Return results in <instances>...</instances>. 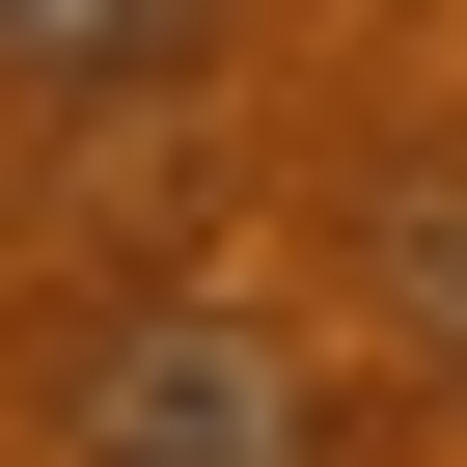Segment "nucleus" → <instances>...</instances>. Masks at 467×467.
<instances>
[{"instance_id": "f257e3e1", "label": "nucleus", "mask_w": 467, "mask_h": 467, "mask_svg": "<svg viewBox=\"0 0 467 467\" xmlns=\"http://www.w3.org/2000/svg\"><path fill=\"white\" fill-rule=\"evenodd\" d=\"M56 440L83 467H303V358L248 303H110L83 385H56Z\"/></svg>"}, {"instance_id": "f03ea898", "label": "nucleus", "mask_w": 467, "mask_h": 467, "mask_svg": "<svg viewBox=\"0 0 467 467\" xmlns=\"http://www.w3.org/2000/svg\"><path fill=\"white\" fill-rule=\"evenodd\" d=\"M358 303H385L412 385H467V165H385L358 192Z\"/></svg>"}, {"instance_id": "7ed1b4c3", "label": "nucleus", "mask_w": 467, "mask_h": 467, "mask_svg": "<svg viewBox=\"0 0 467 467\" xmlns=\"http://www.w3.org/2000/svg\"><path fill=\"white\" fill-rule=\"evenodd\" d=\"M192 56V0H0V83H138Z\"/></svg>"}]
</instances>
